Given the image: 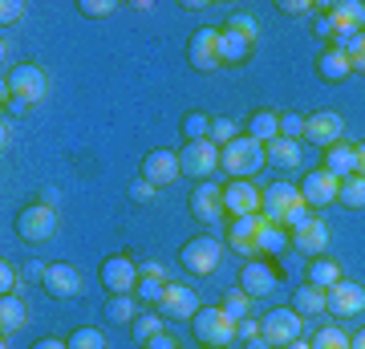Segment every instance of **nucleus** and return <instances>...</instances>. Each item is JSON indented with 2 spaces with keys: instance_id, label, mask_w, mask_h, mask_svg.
<instances>
[{
  "instance_id": "f257e3e1",
  "label": "nucleus",
  "mask_w": 365,
  "mask_h": 349,
  "mask_svg": "<svg viewBox=\"0 0 365 349\" xmlns=\"http://www.w3.org/2000/svg\"><path fill=\"white\" fill-rule=\"evenodd\" d=\"M264 163H268L264 143H256V138H248V134H240L235 143H227L223 146V155H220V167L227 171L232 179H252Z\"/></svg>"
},
{
  "instance_id": "f03ea898",
  "label": "nucleus",
  "mask_w": 365,
  "mask_h": 349,
  "mask_svg": "<svg viewBox=\"0 0 365 349\" xmlns=\"http://www.w3.org/2000/svg\"><path fill=\"white\" fill-rule=\"evenodd\" d=\"M191 329H195V337H199V345H203V349H227V345H235V321L220 309V305H203V309L195 313Z\"/></svg>"
},
{
  "instance_id": "7ed1b4c3",
  "label": "nucleus",
  "mask_w": 365,
  "mask_h": 349,
  "mask_svg": "<svg viewBox=\"0 0 365 349\" xmlns=\"http://www.w3.org/2000/svg\"><path fill=\"white\" fill-rule=\"evenodd\" d=\"M4 90H9L13 102L33 106V102H41V98L49 93V74H45L41 65H13L9 78H4Z\"/></svg>"
},
{
  "instance_id": "20e7f679",
  "label": "nucleus",
  "mask_w": 365,
  "mask_h": 349,
  "mask_svg": "<svg viewBox=\"0 0 365 349\" xmlns=\"http://www.w3.org/2000/svg\"><path fill=\"white\" fill-rule=\"evenodd\" d=\"M13 228L25 244H45V240H53V232H57V211H53V203H29V207L16 211Z\"/></svg>"
},
{
  "instance_id": "39448f33",
  "label": "nucleus",
  "mask_w": 365,
  "mask_h": 349,
  "mask_svg": "<svg viewBox=\"0 0 365 349\" xmlns=\"http://www.w3.org/2000/svg\"><path fill=\"white\" fill-rule=\"evenodd\" d=\"M220 146L211 143V138H199V143H187L179 151V167L187 179H195V183H207L215 171H220Z\"/></svg>"
},
{
  "instance_id": "423d86ee",
  "label": "nucleus",
  "mask_w": 365,
  "mask_h": 349,
  "mask_svg": "<svg viewBox=\"0 0 365 349\" xmlns=\"http://www.w3.org/2000/svg\"><path fill=\"white\" fill-rule=\"evenodd\" d=\"M304 203V199H300V187L297 183H268V187H264V199H260V216L268 223H280V228H284L288 223V216H292V211H297V207Z\"/></svg>"
},
{
  "instance_id": "0eeeda50",
  "label": "nucleus",
  "mask_w": 365,
  "mask_h": 349,
  "mask_svg": "<svg viewBox=\"0 0 365 349\" xmlns=\"http://www.w3.org/2000/svg\"><path fill=\"white\" fill-rule=\"evenodd\" d=\"M179 260H182V268L191 272V276H211V272L220 268V260H223V244L211 240V236H195V240L182 244Z\"/></svg>"
},
{
  "instance_id": "6e6552de",
  "label": "nucleus",
  "mask_w": 365,
  "mask_h": 349,
  "mask_svg": "<svg viewBox=\"0 0 365 349\" xmlns=\"http://www.w3.org/2000/svg\"><path fill=\"white\" fill-rule=\"evenodd\" d=\"M300 329H304V317H300L297 309H272L268 317H260V337L272 349L292 345V341L300 337Z\"/></svg>"
},
{
  "instance_id": "1a4fd4ad",
  "label": "nucleus",
  "mask_w": 365,
  "mask_h": 349,
  "mask_svg": "<svg viewBox=\"0 0 365 349\" xmlns=\"http://www.w3.org/2000/svg\"><path fill=\"white\" fill-rule=\"evenodd\" d=\"M220 29H195L191 33V41H187V61H191V69H199V74H215L223 65V53H220Z\"/></svg>"
},
{
  "instance_id": "9d476101",
  "label": "nucleus",
  "mask_w": 365,
  "mask_h": 349,
  "mask_svg": "<svg viewBox=\"0 0 365 349\" xmlns=\"http://www.w3.org/2000/svg\"><path fill=\"white\" fill-rule=\"evenodd\" d=\"M98 280H102V288L110 297H130L138 288V264L130 256H110V260H102Z\"/></svg>"
},
{
  "instance_id": "9b49d317",
  "label": "nucleus",
  "mask_w": 365,
  "mask_h": 349,
  "mask_svg": "<svg viewBox=\"0 0 365 349\" xmlns=\"http://www.w3.org/2000/svg\"><path fill=\"white\" fill-rule=\"evenodd\" d=\"M203 309V305H199V293L191 285H175V280H170L167 285V293H163V300H158V317H163V321H195V313Z\"/></svg>"
},
{
  "instance_id": "f8f14e48",
  "label": "nucleus",
  "mask_w": 365,
  "mask_h": 349,
  "mask_svg": "<svg viewBox=\"0 0 365 349\" xmlns=\"http://www.w3.org/2000/svg\"><path fill=\"white\" fill-rule=\"evenodd\" d=\"M260 199H264V191L252 179H232L223 187V211L232 220H240V216H260Z\"/></svg>"
},
{
  "instance_id": "ddd939ff",
  "label": "nucleus",
  "mask_w": 365,
  "mask_h": 349,
  "mask_svg": "<svg viewBox=\"0 0 365 349\" xmlns=\"http://www.w3.org/2000/svg\"><path fill=\"white\" fill-rule=\"evenodd\" d=\"M325 313L333 317H361L365 313V288L357 280H337L325 293Z\"/></svg>"
},
{
  "instance_id": "4468645a",
  "label": "nucleus",
  "mask_w": 365,
  "mask_h": 349,
  "mask_svg": "<svg viewBox=\"0 0 365 349\" xmlns=\"http://www.w3.org/2000/svg\"><path fill=\"white\" fill-rule=\"evenodd\" d=\"M41 288L49 293L53 300H73L81 297V272L73 268V264H49L45 268V276H41Z\"/></svg>"
},
{
  "instance_id": "2eb2a0df",
  "label": "nucleus",
  "mask_w": 365,
  "mask_h": 349,
  "mask_svg": "<svg viewBox=\"0 0 365 349\" xmlns=\"http://www.w3.org/2000/svg\"><path fill=\"white\" fill-rule=\"evenodd\" d=\"M337 191H341V179L329 175L325 167L309 171V175L300 179V199H304V207H329L333 199H337Z\"/></svg>"
},
{
  "instance_id": "dca6fc26",
  "label": "nucleus",
  "mask_w": 365,
  "mask_h": 349,
  "mask_svg": "<svg viewBox=\"0 0 365 349\" xmlns=\"http://www.w3.org/2000/svg\"><path fill=\"white\" fill-rule=\"evenodd\" d=\"M182 175L179 167V151H167V146H158L150 155L143 158V179L155 183V187H170V183Z\"/></svg>"
},
{
  "instance_id": "f3484780",
  "label": "nucleus",
  "mask_w": 365,
  "mask_h": 349,
  "mask_svg": "<svg viewBox=\"0 0 365 349\" xmlns=\"http://www.w3.org/2000/svg\"><path fill=\"white\" fill-rule=\"evenodd\" d=\"M260 228L264 216H240V220L227 223V248L240 252V256H256L260 252Z\"/></svg>"
},
{
  "instance_id": "a211bd4d",
  "label": "nucleus",
  "mask_w": 365,
  "mask_h": 349,
  "mask_svg": "<svg viewBox=\"0 0 365 349\" xmlns=\"http://www.w3.org/2000/svg\"><path fill=\"white\" fill-rule=\"evenodd\" d=\"M325 16L333 21V33L337 37H357V33H365V4L361 0H333L325 9Z\"/></svg>"
},
{
  "instance_id": "6ab92c4d",
  "label": "nucleus",
  "mask_w": 365,
  "mask_h": 349,
  "mask_svg": "<svg viewBox=\"0 0 365 349\" xmlns=\"http://www.w3.org/2000/svg\"><path fill=\"white\" fill-rule=\"evenodd\" d=\"M341 130H345V118L337 110H317L304 122V138L317 146H333V143H341Z\"/></svg>"
},
{
  "instance_id": "aec40b11",
  "label": "nucleus",
  "mask_w": 365,
  "mask_h": 349,
  "mask_svg": "<svg viewBox=\"0 0 365 349\" xmlns=\"http://www.w3.org/2000/svg\"><path fill=\"white\" fill-rule=\"evenodd\" d=\"M276 285H280V276H276V268H268L264 260H248V264H244V272H240V288H244L252 300L268 297Z\"/></svg>"
},
{
  "instance_id": "412c9836",
  "label": "nucleus",
  "mask_w": 365,
  "mask_h": 349,
  "mask_svg": "<svg viewBox=\"0 0 365 349\" xmlns=\"http://www.w3.org/2000/svg\"><path fill=\"white\" fill-rule=\"evenodd\" d=\"M292 248H297L300 256H325V248H329V223L325 220H313V223H304V228H297L292 232Z\"/></svg>"
},
{
  "instance_id": "4be33fe9",
  "label": "nucleus",
  "mask_w": 365,
  "mask_h": 349,
  "mask_svg": "<svg viewBox=\"0 0 365 349\" xmlns=\"http://www.w3.org/2000/svg\"><path fill=\"white\" fill-rule=\"evenodd\" d=\"M191 216L203 223L220 220L223 216V187H211V183H199L195 191H191Z\"/></svg>"
},
{
  "instance_id": "5701e85b",
  "label": "nucleus",
  "mask_w": 365,
  "mask_h": 349,
  "mask_svg": "<svg viewBox=\"0 0 365 349\" xmlns=\"http://www.w3.org/2000/svg\"><path fill=\"white\" fill-rule=\"evenodd\" d=\"M317 74H321V81H345V78L353 74L349 53L337 49V45H329V49L317 57Z\"/></svg>"
},
{
  "instance_id": "b1692460",
  "label": "nucleus",
  "mask_w": 365,
  "mask_h": 349,
  "mask_svg": "<svg viewBox=\"0 0 365 349\" xmlns=\"http://www.w3.org/2000/svg\"><path fill=\"white\" fill-rule=\"evenodd\" d=\"M325 171H329V175H337V179L357 175V146L333 143V146H329V155H325Z\"/></svg>"
},
{
  "instance_id": "393cba45",
  "label": "nucleus",
  "mask_w": 365,
  "mask_h": 349,
  "mask_svg": "<svg viewBox=\"0 0 365 349\" xmlns=\"http://www.w3.org/2000/svg\"><path fill=\"white\" fill-rule=\"evenodd\" d=\"M264 151H268V163H272V167H280V171H297L300 158H304V155H300L297 138H272Z\"/></svg>"
},
{
  "instance_id": "a878e982",
  "label": "nucleus",
  "mask_w": 365,
  "mask_h": 349,
  "mask_svg": "<svg viewBox=\"0 0 365 349\" xmlns=\"http://www.w3.org/2000/svg\"><path fill=\"white\" fill-rule=\"evenodd\" d=\"M248 138H256V143H272V138H280V114H272V110H256V114L248 118Z\"/></svg>"
},
{
  "instance_id": "bb28decb",
  "label": "nucleus",
  "mask_w": 365,
  "mask_h": 349,
  "mask_svg": "<svg viewBox=\"0 0 365 349\" xmlns=\"http://www.w3.org/2000/svg\"><path fill=\"white\" fill-rule=\"evenodd\" d=\"M337 280H345L341 276V264L333 256H317V260H309V285H317V288H333Z\"/></svg>"
},
{
  "instance_id": "cd10ccee",
  "label": "nucleus",
  "mask_w": 365,
  "mask_h": 349,
  "mask_svg": "<svg viewBox=\"0 0 365 349\" xmlns=\"http://www.w3.org/2000/svg\"><path fill=\"white\" fill-rule=\"evenodd\" d=\"M25 321H29V309L16 293L0 300V329H4V337H13L16 329H25Z\"/></svg>"
},
{
  "instance_id": "c85d7f7f",
  "label": "nucleus",
  "mask_w": 365,
  "mask_h": 349,
  "mask_svg": "<svg viewBox=\"0 0 365 349\" xmlns=\"http://www.w3.org/2000/svg\"><path fill=\"white\" fill-rule=\"evenodd\" d=\"M292 309H297L300 317H321V313H325V288L300 285L297 293H292Z\"/></svg>"
},
{
  "instance_id": "c756f323",
  "label": "nucleus",
  "mask_w": 365,
  "mask_h": 349,
  "mask_svg": "<svg viewBox=\"0 0 365 349\" xmlns=\"http://www.w3.org/2000/svg\"><path fill=\"white\" fill-rule=\"evenodd\" d=\"M220 53H223V65H235V61H248L252 53V41L240 37V33H232V29H220Z\"/></svg>"
},
{
  "instance_id": "7c9ffc66",
  "label": "nucleus",
  "mask_w": 365,
  "mask_h": 349,
  "mask_svg": "<svg viewBox=\"0 0 365 349\" xmlns=\"http://www.w3.org/2000/svg\"><path fill=\"white\" fill-rule=\"evenodd\" d=\"M220 309L227 313V317H232L235 325H240V321H244V317H252V297H248V293H244V288H240V285H235V288H227V293H223Z\"/></svg>"
},
{
  "instance_id": "2f4dec72",
  "label": "nucleus",
  "mask_w": 365,
  "mask_h": 349,
  "mask_svg": "<svg viewBox=\"0 0 365 349\" xmlns=\"http://www.w3.org/2000/svg\"><path fill=\"white\" fill-rule=\"evenodd\" d=\"M106 317H110L114 325H134V321H138V300H134V297H110Z\"/></svg>"
},
{
  "instance_id": "473e14b6",
  "label": "nucleus",
  "mask_w": 365,
  "mask_h": 349,
  "mask_svg": "<svg viewBox=\"0 0 365 349\" xmlns=\"http://www.w3.org/2000/svg\"><path fill=\"white\" fill-rule=\"evenodd\" d=\"M211 122H215V118L203 114V110H191V114H182V134H187V143L211 138Z\"/></svg>"
},
{
  "instance_id": "72a5a7b5",
  "label": "nucleus",
  "mask_w": 365,
  "mask_h": 349,
  "mask_svg": "<svg viewBox=\"0 0 365 349\" xmlns=\"http://www.w3.org/2000/svg\"><path fill=\"white\" fill-rule=\"evenodd\" d=\"M158 333H163V317H158V313H138V321L130 325V337L138 341V345L155 341Z\"/></svg>"
},
{
  "instance_id": "f704fd0d",
  "label": "nucleus",
  "mask_w": 365,
  "mask_h": 349,
  "mask_svg": "<svg viewBox=\"0 0 365 349\" xmlns=\"http://www.w3.org/2000/svg\"><path fill=\"white\" fill-rule=\"evenodd\" d=\"M333 45L349 53L353 74H365V33H357V37H333Z\"/></svg>"
},
{
  "instance_id": "c9c22d12",
  "label": "nucleus",
  "mask_w": 365,
  "mask_h": 349,
  "mask_svg": "<svg viewBox=\"0 0 365 349\" xmlns=\"http://www.w3.org/2000/svg\"><path fill=\"white\" fill-rule=\"evenodd\" d=\"M284 248H288L284 228H280V223H268V220H264V228H260V252H268V256H280Z\"/></svg>"
},
{
  "instance_id": "e433bc0d",
  "label": "nucleus",
  "mask_w": 365,
  "mask_h": 349,
  "mask_svg": "<svg viewBox=\"0 0 365 349\" xmlns=\"http://www.w3.org/2000/svg\"><path fill=\"white\" fill-rule=\"evenodd\" d=\"M337 203H345V207H365V179H361V175H349V179H341Z\"/></svg>"
},
{
  "instance_id": "4c0bfd02",
  "label": "nucleus",
  "mask_w": 365,
  "mask_h": 349,
  "mask_svg": "<svg viewBox=\"0 0 365 349\" xmlns=\"http://www.w3.org/2000/svg\"><path fill=\"white\" fill-rule=\"evenodd\" d=\"M66 341H69V349H106V337L98 329H90V325L86 329H73Z\"/></svg>"
},
{
  "instance_id": "58836bf2",
  "label": "nucleus",
  "mask_w": 365,
  "mask_h": 349,
  "mask_svg": "<svg viewBox=\"0 0 365 349\" xmlns=\"http://www.w3.org/2000/svg\"><path fill=\"white\" fill-rule=\"evenodd\" d=\"M235 138H240V130H235V118H215V122H211V143L220 146H227V143H235Z\"/></svg>"
},
{
  "instance_id": "ea45409f",
  "label": "nucleus",
  "mask_w": 365,
  "mask_h": 349,
  "mask_svg": "<svg viewBox=\"0 0 365 349\" xmlns=\"http://www.w3.org/2000/svg\"><path fill=\"white\" fill-rule=\"evenodd\" d=\"M313 349H349V337L341 333L337 325H325V329L313 337Z\"/></svg>"
},
{
  "instance_id": "a19ab883",
  "label": "nucleus",
  "mask_w": 365,
  "mask_h": 349,
  "mask_svg": "<svg viewBox=\"0 0 365 349\" xmlns=\"http://www.w3.org/2000/svg\"><path fill=\"white\" fill-rule=\"evenodd\" d=\"M21 280H25V272L16 268V264H9V260H0V293L13 297L16 288H21Z\"/></svg>"
},
{
  "instance_id": "79ce46f5",
  "label": "nucleus",
  "mask_w": 365,
  "mask_h": 349,
  "mask_svg": "<svg viewBox=\"0 0 365 349\" xmlns=\"http://www.w3.org/2000/svg\"><path fill=\"white\" fill-rule=\"evenodd\" d=\"M227 29H232V33H240V37H248L252 45H256V37H260L256 16H248V13H232V16H227Z\"/></svg>"
},
{
  "instance_id": "37998d69",
  "label": "nucleus",
  "mask_w": 365,
  "mask_h": 349,
  "mask_svg": "<svg viewBox=\"0 0 365 349\" xmlns=\"http://www.w3.org/2000/svg\"><path fill=\"white\" fill-rule=\"evenodd\" d=\"M167 285H170V280H155V276H143L134 293H138V300H150V305H158V300H163V293H167Z\"/></svg>"
},
{
  "instance_id": "c03bdc74",
  "label": "nucleus",
  "mask_w": 365,
  "mask_h": 349,
  "mask_svg": "<svg viewBox=\"0 0 365 349\" xmlns=\"http://www.w3.org/2000/svg\"><path fill=\"white\" fill-rule=\"evenodd\" d=\"M304 122L309 118H300V114H280V138H304Z\"/></svg>"
},
{
  "instance_id": "a18cd8bd",
  "label": "nucleus",
  "mask_w": 365,
  "mask_h": 349,
  "mask_svg": "<svg viewBox=\"0 0 365 349\" xmlns=\"http://www.w3.org/2000/svg\"><path fill=\"white\" fill-rule=\"evenodd\" d=\"M256 337H260V321H256V317H244V321L235 325V341L248 345V341H256Z\"/></svg>"
},
{
  "instance_id": "49530a36",
  "label": "nucleus",
  "mask_w": 365,
  "mask_h": 349,
  "mask_svg": "<svg viewBox=\"0 0 365 349\" xmlns=\"http://www.w3.org/2000/svg\"><path fill=\"white\" fill-rule=\"evenodd\" d=\"M155 191H158V187H155V183H146V179H134L130 183V199H134V203H150Z\"/></svg>"
},
{
  "instance_id": "de8ad7c7",
  "label": "nucleus",
  "mask_w": 365,
  "mask_h": 349,
  "mask_svg": "<svg viewBox=\"0 0 365 349\" xmlns=\"http://www.w3.org/2000/svg\"><path fill=\"white\" fill-rule=\"evenodd\" d=\"M114 9H118L114 0H81V13L86 16H110Z\"/></svg>"
},
{
  "instance_id": "09e8293b",
  "label": "nucleus",
  "mask_w": 365,
  "mask_h": 349,
  "mask_svg": "<svg viewBox=\"0 0 365 349\" xmlns=\"http://www.w3.org/2000/svg\"><path fill=\"white\" fill-rule=\"evenodd\" d=\"M21 16H25V4H21V0H4V4H0V21H4V25H13Z\"/></svg>"
},
{
  "instance_id": "8fccbe9b",
  "label": "nucleus",
  "mask_w": 365,
  "mask_h": 349,
  "mask_svg": "<svg viewBox=\"0 0 365 349\" xmlns=\"http://www.w3.org/2000/svg\"><path fill=\"white\" fill-rule=\"evenodd\" d=\"M313 220H317V216H313V207H304V203H300L297 211L288 216V223H284V228H292V232H297V228H304V223H313Z\"/></svg>"
},
{
  "instance_id": "3c124183",
  "label": "nucleus",
  "mask_w": 365,
  "mask_h": 349,
  "mask_svg": "<svg viewBox=\"0 0 365 349\" xmlns=\"http://www.w3.org/2000/svg\"><path fill=\"white\" fill-rule=\"evenodd\" d=\"M280 13H288V16H304V13H313V4H309V0H280Z\"/></svg>"
},
{
  "instance_id": "603ef678",
  "label": "nucleus",
  "mask_w": 365,
  "mask_h": 349,
  "mask_svg": "<svg viewBox=\"0 0 365 349\" xmlns=\"http://www.w3.org/2000/svg\"><path fill=\"white\" fill-rule=\"evenodd\" d=\"M143 276H155V280H167V272H163V264H155V260H146V264H138V280Z\"/></svg>"
},
{
  "instance_id": "864d4df0",
  "label": "nucleus",
  "mask_w": 365,
  "mask_h": 349,
  "mask_svg": "<svg viewBox=\"0 0 365 349\" xmlns=\"http://www.w3.org/2000/svg\"><path fill=\"white\" fill-rule=\"evenodd\" d=\"M146 349H179V341H175V337H167V333H158L155 341H146Z\"/></svg>"
},
{
  "instance_id": "5fc2aeb1",
  "label": "nucleus",
  "mask_w": 365,
  "mask_h": 349,
  "mask_svg": "<svg viewBox=\"0 0 365 349\" xmlns=\"http://www.w3.org/2000/svg\"><path fill=\"white\" fill-rule=\"evenodd\" d=\"M33 349H69V341H57V337H41V341H33Z\"/></svg>"
},
{
  "instance_id": "6e6d98bb",
  "label": "nucleus",
  "mask_w": 365,
  "mask_h": 349,
  "mask_svg": "<svg viewBox=\"0 0 365 349\" xmlns=\"http://www.w3.org/2000/svg\"><path fill=\"white\" fill-rule=\"evenodd\" d=\"M317 37H337V33H333V21H329V16H321V21H317Z\"/></svg>"
},
{
  "instance_id": "4d7b16f0",
  "label": "nucleus",
  "mask_w": 365,
  "mask_h": 349,
  "mask_svg": "<svg viewBox=\"0 0 365 349\" xmlns=\"http://www.w3.org/2000/svg\"><path fill=\"white\" fill-rule=\"evenodd\" d=\"M21 272H25L29 280H37V276H45V268H41L37 260H33V264H25V268H21Z\"/></svg>"
},
{
  "instance_id": "13d9d810",
  "label": "nucleus",
  "mask_w": 365,
  "mask_h": 349,
  "mask_svg": "<svg viewBox=\"0 0 365 349\" xmlns=\"http://www.w3.org/2000/svg\"><path fill=\"white\" fill-rule=\"evenodd\" d=\"M357 175L365 179V143H357Z\"/></svg>"
},
{
  "instance_id": "bf43d9fd",
  "label": "nucleus",
  "mask_w": 365,
  "mask_h": 349,
  "mask_svg": "<svg viewBox=\"0 0 365 349\" xmlns=\"http://www.w3.org/2000/svg\"><path fill=\"white\" fill-rule=\"evenodd\" d=\"M244 349H272V345H268L264 337H256V341H248V345H244Z\"/></svg>"
},
{
  "instance_id": "052dcab7",
  "label": "nucleus",
  "mask_w": 365,
  "mask_h": 349,
  "mask_svg": "<svg viewBox=\"0 0 365 349\" xmlns=\"http://www.w3.org/2000/svg\"><path fill=\"white\" fill-rule=\"evenodd\" d=\"M349 349H365V329H361V333H357V337L349 341Z\"/></svg>"
},
{
  "instance_id": "680f3d73",
  "label": "nucleus",
  "mask_w": 365,
  "mask_h": 349,
  "mask_svg": "<svg viewBox=\"0 0 365 349\" xmlns=\"http://www.w3.org/2000/svg\"><path fill=\"white\" fill-rule=\"evenodd\" d=\"M284 349H313V345H309V341H300V337H297V341H292V345H284Z\"/></svg>"
}]
</instances>
